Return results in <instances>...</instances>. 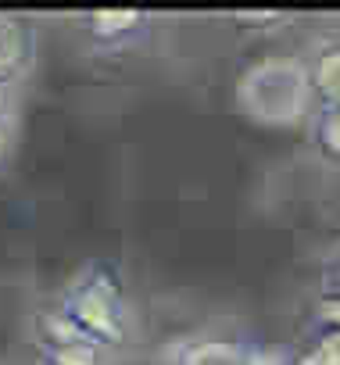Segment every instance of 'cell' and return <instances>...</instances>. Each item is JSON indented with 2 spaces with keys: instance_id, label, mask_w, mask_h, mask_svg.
<instances>
[{
  "instance_id": "2",
  "label": "cell",
  "mask_w": 340,
  "mask_h": 365,
  "mask_svg": "<svg viewBox=\"0 0 340 365\" xmlns=\"http://www.w3.org/2000/svg\"><path fill=\"white\" fill-rule=\"evenodd\" d=\"M237 104L247 118L265 125L308 122L315 111L301 54H269L251 61L237 79Z\"/></svg>"
},
{
  "instance_id": "9",
  "label": "cell",
  "mask_w": 340,
  "mask_h": 365,
  "mask_svg": "<svg viewBox=\"0 0 340 365\" xmlns=\"http://www.w3.org/2000/svg\"><path fill=\"white\" fill-rule=\"evenodd\" d=\"M15 154V118H0V172L11 165Z\"/></svg>"
},
{
  "instance_id": "4",
  "label": "cell",
  "mask_w": 340,
  "mask_h": 365,
  "mask_svg": "<svg viewBox=\"0 0 340 365\" xmlns=\"http://www.w3.org/2000/svg\"><path fill=\"white\" fill-rule=\"evenodd\" d=\"M304 76H308V90L315 108L322 104H340V33H326L319 36L304 54Z\"/></svg>"
},
{
  "instance_id": "8",
  "label": "cell",
  "mask_w": 340,
  "mask_h": 365,
  "mask_svg": "<svg viewBox=\"0 0 340 365\" xmlns=\"http://www.w3.org/2000/svg\"><path fill=\"white\" fill-rule=\"evenodd\" d=\"M230 22H254L251 29H272V26H283L287 15L283 11H272V8H254V11H230L226 15Z\"/></svg>"
},
{
  "instance_id": "6",
  "label": "cell",
  "mask_w": 340,
  "mask_h": 365,
  "mask_svg": "<svg viewBox=\"0 0 340 365\" xmlns=\"http://www.w3.org/2000/svg\"><path fill=\"white\" fill-rule=\"evenodd\" d=\"M36 365H115V354H108L104 347L83 336H68V340L36 347Z\"/></svg>"
},
{
  "instance_id": "3",
  "label": "cell",
  "mask_w": 340,
  "mask_h": 365,
  "mask_svg": "<svg viewBox=\"0 0 340 365\" xmlns=\"http://www.w3.org/2000/svg\"><path fill=\"white\" fill-rule=\"evenodd\" d=\"M76 33L97 54H129L150 40L154 19L136 8H101V11H83L76 19Z\"/></svg>"
},
{
  "instance_id": "1",
  "label": "cell",
  "mask_w": 340,
  "mask_h": 365,
  "mask_svg": "<svg viewBox=\"0 0 340 365\" xmlns=\"http://www.w3.org/2000/svg\"><path fill=\"white\" fill-rule=\"evenodd\" d=\"M51 304L72 322L83 340L104 347L108 354L125 351L136 336V308L129 297V283L115 262L90 258L83 269L72 272V279L58 290Z\"/></svg>"
},
{
  "instance_id": "5",
  "label": "cell",
  "mask_w": 340,
  "mask_h": 365,
  "mask_svg": "<svg viewBox=\"0 0 340 365\" xmlns=\"http://www.w3.org/2000/svg\"><path fill=\"white\" fill-rule=\"evenodd\" d=\"M165 365H244V347L230 336H183L165 351Z\"/></svg>"
},
{
  "instance_id": "7",
  "label": "cell",
  "mask_w": 340,
  "mask_h": 365,
  "mask_svg": "<svg viewBox=\"0 0 340 365\" xmlns=\"http://www.w3.org/2000/svg\"><path fill=\"white\" fill-rule=\"evenodd\" d=\"M308 143L326 165L340 168V104H322L308 115Z\"/></svg>"
}]
</instances>
